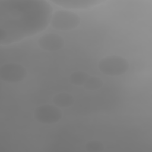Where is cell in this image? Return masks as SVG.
Returning a JSON list of instances; mask_svg holds the SVG:
<instances>
[{
    "instance_id": "4",
    "label": "cell",
    "mask_w": 152,
    "mask_h": 152,
    "mask_svg": "<svg viewBox=\"0 0 152 152\" xmlns=\"http://www.w3.org/2000/svg\"><path fill=\"white\" fill-rule=\"evenodd\" d=\"M34 119L43 124L58 122L62 117V112L55 105L45 104L37 107L33 114Z\"/></svg>"
},
{
    "instance_id": "9",
    "label": "cell",
    "mask_w": 152,
    "mask_h": 152,
    "mask_svg": "<svg viewBox=\"0 0 152 152\" xmlns=\"http://www.w3.org/2000/svg\"><path fill=\"white\" fill-rule=\"evenodd\" d=\"M90 75L84 71H75L72 72L69 77L71 84L75 86H83Z\"/></svg>"
},
{
    "instance_id": "2",
    "label": "cell",
    "mask_w": 152,
    "mask_h": 152,
    "mask_svg": "<svg viewBox=\"0 0 152 152\" xmlns=\"http://www.w3.org/2000/svg\"><path fill=\"white\" fill-rule=\"evenodd\" d=\"M129 64L125 58L118 55H109L101 59L98 68L103 74L109 76H119L126 73Z\"/></svg>"
},
{
    "instance_id": "7",
    "label": "cell",
    "mask_w": 152,
    "mask_h": 152,
    "mask_svg": "<svg viewBox=\"0 0 152 152\" xmlns=\"http://www.w3.org/2000/svg\"><path fill=\"white\" fill-rule=\"evenodd\" d=\"M103 1L93 0H71V1H52V2L65 8L84 9L95 6Z\"/></svg>"
},
{
    "instance_id": "11",
    "label": "cell",
    "mask_w": 152,
    "mask_h": 152,
    "mask_svg": "<svg viewBox=\"0 0 152 152\" xmlns=\"http://www.w3.org/2000/svg\"><path fill=\"white\" fill-rule=\"evenodd\" d=\"M85 149L88 152H102L104 150V146L100 141L90 140L86 142Z\"/></svg>"
},
{
    "instance_id": "3",
    "label": "cell",
    "mask_w": 152,
    "mask_h": 152,
    "mask_svg": "<svg viewBox=\"0 0 152 152\" xmlns=\"http://www.w3.org/2000/svg\"><path fill=\"white\" fill-rule=\"evenodd\" d=\"M80 22V17L76 13L66 10H61L52 14L50 24L56 30L67 31L76 28Z\"/></svg>"
},
{
    "instance_id": "1",
    "label": "cell",
    "mask_w": 152,
    "mask_h": 152,
    "mask_svg": "<svg viewBox=\"0 0 152 152\" xmlns=\"http://www.w3.org/2000/svg\"><path fill=\"white\" fill-rule=\"evenodd\" d=\"M52 11L45 0L1 1L0 45H10L42 32L50 24Z\"/></svg>"
},
{
    "instance_id": "8",
    "label": "cell",
    "mask_w": 152,
    "mask_h": 152,
    "mask_svg": "<svg viewBox=\"0 0 152 152\" xmlns=\"http://www.w3.org/2000/svg\"><path fill=\"white\" fill-rule=\"evenodd\" d=\"M52 101L57 107L65 108L72 106L75 102V99L72 94L66 92H62L55 94L52 98Z\"/></svg>"
},
{
    "instance_id": "6",
    "label": "cell",
    "mask_w": 152,
    "mask_h": 152,
    "mask_svg": "<svg viewBox=\"0 0 152 152\" xmlns=\"http://www.w3.org/2000/svg\"><path fill=\"white\" fill-rule=\"evenodd\" d=\"M39 46L48 52H55L61 49L65 43L64 38L56 33H48L42 36L38 40Z\"/></svg>"
},
{
    "instance_id": "10",
    "label": "cell",
    "mask_w": 152,
    "mask_h": 152,
    "mask_svg": "<svg viewBox=\"0 0 152 152\" xmlns=\"http://www.w3.org/2000/svg\"><path fill=\"white\" fill-rule=\"evenodd\" d=\"M103 82L102 80L96 76H90L84 83V87L87 90H97L102 87Z\"/></svg>"
},
{
    "instance_id": "5",
    "label": "cell",
    "mask_w": 152,
    "mask_h": 152,
    "mask_svg": "<svg viewBox=\"0 0 152 152\" xmlns=\"http://www.w3.org/2000/svg\"><path fill=\"white\" fill-rule=\"evenodd\" d=\"M27 71L22 65L17 63H8L0 68V78L7 83H15L23 81L27 76Z\"/></svg>"
}]
</instances>
